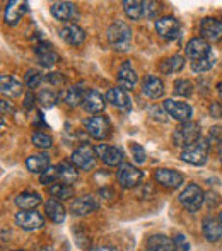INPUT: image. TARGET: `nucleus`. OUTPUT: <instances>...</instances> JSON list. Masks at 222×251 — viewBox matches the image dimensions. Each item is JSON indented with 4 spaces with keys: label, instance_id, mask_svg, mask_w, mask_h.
<instances>
[{
    "label": "nucleus",
    "instance_id": "obj_29",
    "mask_svg": "<svg viewBox=\"0 0 222 251\" xmlns=\"http://www.w3.org/2000/svg\"><path fill=\"white\" fill-rule=\"evenodd\" d=\"M45 212H47V217L55 224H62L65 221V208L58 200H48L45 203Z\"/></svg>",
    "mask_w": 222,
    "mask_h": 251
},
{
    "label": "nucleus",
    "instance_id": "obj_14",
    "mask_svg": "<svg viewBox=\"0 0 222 251\" xmlns=\"http://www.w3.org/2000/svg\"><path fill=\"white\" fill-rule=\"evenodd\" d=\"M98 207H99V203H98V200L93 195H84L70 203V212L74 215H80L82 217V215H87L91 212L98 210Z\"/></svg>",
    "mask_w": 222,
    "mask_h": 251
},
{
    "label": "nucleus",
    "instance_id": "obj_33",
    "mask_svg": "<svg viewBox=\"0 0 222 251\" xmlns=\"http://www.w3.org/2000/svg\"><path fill=\"white\" fill-rule=\"evenodd\" d=\"M123 9H125V14L132 21H139L144 17V7L142 2H139V0H125L123 2Z\"/></svg>",
    "mask_w": 222,
    "mask_h": 251
},
{
    "label": "nucleus",
    "instance_id": "obj_19",
    "mask_svg": "<svg viewBox=\"0 0 222 251\" xmlns=\"http://www.w3.org/2000/svg\"><path fill=\"white\" fill-rule=\"evenodd\" d=\"M142 93H144V96L150 98V100H159L164 94L163 80L156 75H147L142 82Z\"/></svg>",
    "mask_w": 222,
    "mask_h": 251
},
{
    "label": "nucleus",
    "instance_id": "obj_35",
    "mask_svg": "<svg viewBox=\"0 0 222 251\" xmlns=\"http://www.w3.org/2000/svg\"><path fill=\"white\" fill-rule=\"evenodd\" d=\"M56 93L51 89H41L40 94H38V102H40L43 108H51V106H55L56 102Z\"/></svg>",
    "mask_w": 222,
    "mask_h": 251
},
{
    "label": "nucleus",
    "instance_id": "obj_26",
    "mask_svg": "<svg viewBox=\"0 0 222 251\" xmlns=\"http://www.w3.org/2000/svg\"><path fill=\"white\" fill-rule=\"evenodd\" d=\"M50 10L51 16L58 21H69L77 16V9L72 2H55Z\"/></svg>",
    "mask_w": 222,
    "mask_h": 251
},
{
    "label": "nucleus",
    "instance_id": "obj_9",
    "mask_svg": "<svg viewBox=\"0 0 222 251\" xmlns=\"http://www.w3.org/2000/svg\"><path fill=\"white\" fill-rule=\"evenodd\" d=\"M200 33L205 41L217 43L222 40V21L214 19V17H205L200 24Z\"/></svg>",
    "mask_w": 222,
    "mask_h": 251
},
{
    "label": "nucleus",
    "instance_id": "obj_42",
    "mask_svg": "<svg viewBox=\"0 0 222 251\" xmlns=\"http://www.w3.org/2000/svg\"><path fill=\"white\" fill-rule=\"evenodd\" d=\"M130 151H132L133 161H135L137 164H144V162H146V152H144V147H140L139 144L132 142V146H130Z\"/></svg>",
    "mask_w": 222,
    "mask_h": 251
},
{
    "label": "nucleus",
    "instance_id": "obj_34",
    "mask_svg": "<svg viewBox=\"0 0 222 251\" xmlns=\"http://www.w3.org/2000/svg\"><path fill=\"white\" fill-rule=\"evenodd\" d=\"M48 192H50V195L53 197V199H70V197L74 195V190L70 188V185H65V183L58 181L55 183V185H51L50 188H48Z\"/></svg>",
    "mask_w": 222,
    "mask_h": 251
},
{
    "label": "nucleus",
    "instance_id": "obj_49",
    "mask_svg": "<svg viewBox=\"0 0 222 251\" xmlns=\"http://www.w3.org/2000/svg\"><path fill=\"white\" fill-rule=\"evenodd\" d=\"M2 113H5V111H12V106L10 104H7V101H2Z\"/></svg>",
    "mask_w": 222,
    "mask_h": 251
},
{
    "label": "nucleus",
    "instance_id": "obj_1",
    "mask_svg": "<svg viewBox=\"0 0 222 251\" xmlns=\"http://www.w3.org/2000/svg\"><path fill=\"white\" fill-rule=\"evenodd\" d=\"M108 41L115 51H128L132 45V29L125 21H115L108 29Z\"/></svg>",
    "mask_w": 222,
    "mask_h": 251
},
{
    "label": "nucleus",
    "instance_id": "obj_51",
    "mask_svg": "<svg viewBox=\"0 0 222 251\" xmlns=\"http://www.w3.org/2000/svg\"><path fill=\"white\" fill-rule=\"evenodd\" d=\"M219 96H221V100H222V86H219Z\"/></svg>",
    "mask_w": 222,
    "mask_h": 251
},
{
    "label": "nucleus",
    "instance_id": "obj_47",
    "mask_svg": "<svg viewBox=\"0 0 222 251\" xmlns=\"http://www.w3.org/2000/svg\"><path fill=\"white\" fill-rule=\"evenodd\" d=\"M33 100H34V96H33V94H26V100H24V108H26V109H31V108H33Z\"/></svg>",
    "mask_w": 222,
    "mask_h": 251
},
{
    "label": "nucleus",
    "instance_id": "obj_20",
    "mask_svg": "<svg viewBox=\"0 0 222 251\" xmlns=\"http://www.w3.org/2000/svg\"><path fill=\"white\" fill-rule=\"evenodd\" d=\"M118 87H122V89L128 91V89H133L137 84V80H139V77H137V72L132 69V65H130V62H125L122 67H120L118 70Z\"/></svg>",
    "mask_w": 222,
    "mask_h": 251
},
{
    "label": "nucleus",
    "instance_id": "obj_24",
    "mask_svg": "<svg viewBox=\"0 0 222 251\" xmlns=\"http://www.w3.org/2000/svg\"><path fill=\"white\" fill-rule=\"evenodd\" d=\"M144 251H178V248L174 245V239H169L163 234H156L147 239Z\"/></svg>",
    "mask_w": 222,
    "mask_h": 251
},
{
    "label": "nucleus",
    "instance_id": "obj_31",
    "mask_svg": "<svg viewBox=\"0 0 222 251\" xmlns=\"http://www.w3.org/2000/svg\"><path fill=\"white\" fill-rule=\"evenodd\" d=\"M185 67V58L181 55H174L171 58H166L161 62L159 65V70L163 74H174V72H179V70Z\"/></svg>",
    "mask_w": 222,
    "mask_h": 251
},
{
    "label": "nucleus",
    "instance_id": "obj_11",
    "mask_svg": "<svg viewBox=\"0 0 222 251\" xmlns=\"http://www.w3.org/2000/svg\"><path fill=\"white\" fill-rule=\"evenodd\" d=\"M163 108L166 109V113L171 118L178 120V122L185 123L190 122V116H192V108H190L186 102L174 101V100H166L163 104Z\"/></svg>",
    "mask_w": 222,
    "mask_h": 251
},
{
    "label": "nucleus",
    "instance_id": "obj_10",
    "mask_svg": "<svg viewBox=\"0 0 222 251\" xmlns=\"http://www.w3.org/2000/svg\"><path fill=\"white\" fill-rule=\"evenodd\" d=\"M185 51H186V56L192 58L193 62L207 58L209 55H212L209 41H205L203 38H193V40H190L185 47Z\"/></svg>",
    "mask_w": 222,
    "mask_h": 251
},
{
    "label": "nucleus",
    "instance_id": "obj_21",
    "mask_svg": "<svg viewBox=\"0 0 222 251\" xmlns=\"http://www.w3.org/2000/svg\"><path fill=\"white\" fill-rule=\"evenodd\" d=\"M27 12V3L26 2H19V0H10V2H7L5 5V14H3V17H5V23L10 24V26H16L17 21L23 17V14Z\"/></svg>",
    "mask_w": 222,
    "mask_h": 251
},
{
    "label": "nucleus",
    "instance_id": "obj_6",
    "mask_svg": "<svg viewBox=\"0 0 222 251\" xmlns=\"http://www.w3.org/2000/svg\"><path fill=\"white\" fill-rule=\"evenodd\" d=\"M84 128L89 133L93 139L96 140H104L108 135H110V120L106 116H93V118H87L84 122Z\"/></svg>",
    "mask_w": 222,
    "mask_h": 251
},
{
    "label": "nucleus",
    "instance_id": "obj_8",
    "mask_svg": "<svg viewBox=\"0 0 222 251\" xmlns=\"http://www.w3.org/2000/svg\"><path fill=\"white\" fill-rule=\"evenodd\" d=\"M116 178H118V183L123 186V188H133V186H137L140 181H142L144 173L132 164H122L118 169Z\"/></svg>",
    "mask_w": 222,
    "mask_h": 251
},
{
    "label": "nucleus",
    "instance_id": "obj_37",
    "mask_svg": "<svg viewBox=\"0 0 222 251\" xmlns=\"http://www.w3.org/2000/svg\"><path fill=\"white\" fill-rule=\"evenodd\" d=\"M193 93V84L186 79H179L174 82V94L176 96H183V98H188L190 94Z\"/></svg>",
    "mask_w": 222,
    "mask_h": 251
},
{
    "label": "nucleus",
    "instance_id": "obj_7",
    "mask_svg": "<svg viewBox=\"0 0 222 251\" xmlns=\"http://www.w3.org/2000/svg\"><path fill=\"white\" fill-rule=\"evenodd\" d=\"M16 224L24 231H38L43 227L45 219L40 212L36 210H21L16 214Z\"/></svg>",
    "mask_w": 222,
    "mask_h": 251
},
{
    "label": "nucleus",
    "instance_id": "obj_12",
    "mask_svg": "<svg viewBox=\"0 0 222 251\" xmlns=\"http://www.w3.org/2000/svg\"><path fill=\"white\" fill-rule=\"evenodd\" d=\"M156 31L164 40H174L179 34V23L171 16H164L156 21Z\"/></svg>",
    "mask_w": 222,
    "mask_h": 251
},
{
    "label": "nucleus",
    "instance_id": "obj_15",
    "mask_svg": "<svg viewBox=\"0 0 222 251\" xmlns=\"http://www.w3.org/2000/svg\"><path fill=\"white\" fill-rule=\"evenodd\" d=\"M60 36H62V40L65 41V43L72 45V47H79V45H82L84 40H86V31L80 26H77V24L70 23V24H67L65 27H62Z\"/></svg>",
    "mask_w": 222,
    "mask_h": 251
},
{
    "label": "nucleus",
    "instance_id": "obj_38",
    "mask_svg": "<svg viewBox=\"0 0 222 251\" xmlns=\"http://www.w3.org/2000/svg\"><path fill=\"white\" fill-rule=\"evenodd\" d=\"M214 63H216V58H214V55H209L207 58L192 62V70H193V72H207V70L212 69Z\"/></svg>",
    "mask_w": 222,
    "mask_h": 251
},
{
    "label": "nucleus",
    "instance_id": "obj_46",
    "mask_svg": "<svg viewBox=\"0 0 222 251\" xmlns=\"http://www.w3.org/2000/svg\"><path fill=\"white\" fill-rule=\"evenodd\" d=\"M210 115L214 118H221L222 116V102H212L210 104Z\"/></svg>",
    "mask_w": 222,
    "mask_h": 251
},
{
    "label": "nucleus",
    "instance_id": "obj_13",
    "mask_svg": "<svg viewBox=\"0 0 222 251\" xmlns=\"http://www.w3.org/2000/svg\"><path fill=\"white\" fill-rule=\"evenodd\" d=\"M154 178L159 185L166 186V188H178L179 185H183V175L174 169H166V168H161L156 169L154 173Z\"/></svg>",
    "mask_w": 222,
    "mask_h": 251
},
{
    "label": "nucleus",
    "instance_id": "obj_2",
    "mask_svg": "<svg viewBox=\"0 0 222 251\" xmlns=\"http://www.w3.org/2000/svg\"><path fill=\"white\" fill-rule=\"evenodd\" d=\"M207 154H209V144L207 140L198 139L197 142L186 146L181 152V159L188 164L203 166L207 162Z\"/></svg>",
    "mask_w": 222,
    "mask_h": 251
},
{
    "label": "nucleus",
    "instance_id": "obj_5",
    "mask_svg": "<svg viewBox=\"0 0 222 251\" xmlns=\"http://www.w3.org/2000/svg\"><path fill=\"white\" fill-rule=\"evenodd\" d=\"M70 161H72V164L75 166V168L89 171V169L94 168V162H96V149H93L91 146L84 144V146L77 147V149L72 152Z\"/></svg>",
    "mask_w": 222,
    "mask_h": 251
},
{
    "label": "nucleus",
    "instance_id": "obj_23",
    "mask_svg": "<svg viewBox=\"0 0 222 251\" xmlns=\"http://www.w3.org/2000/svg\"><path fill=\"white\" fill-rule=\"evenodd\" d=\"M0 91H2V94L7 98H17L23 94V84L14 75L3 74V75L0 77Z\"/></svg>",
    "mask_w": 222,
    "mask_h": 251
},
{
    "label": "nucleus",
    "instance_id": "obj_3",
    "mask_svg": "<svg viewBox=\"0 0 222 251\" xmlns=\"http://www.w3.org/2000/svg\"><path fill=\"white\" fill-rule=\"evenodd\" d=\"M200 139V126L195 122H185L174 130L173 133V142L179 147H186L190 144L197 142Z\"/></svg>",
    "mask_w": 222,
    "mask_h": 251
},
{
    "label": "nucleus",
    "instance_id": "obj_30",
    "mask_svg": "<svg viewBox=\"0 0 222 251\" xmlns=\"http://www.w3.org/2000/svg\"><path fill=\"white\" fill-rule=\"evenodd\" d=\"M58 176H60V181L65 183V185H70V183H74L77 179V176H79V173H77V168L72 164V162H60L58 166Z\"/></svg>",
    "mask_w": 222,
    "mask_h": 251
},
{
    "label": "nucleus",
    "instance_id": "obj_28",
    "mask_svg": "<svg viewBox=\"0 0 222 251\" xmlns=\"http://www.w3.org/2000/svg\"><path fill=\"white\" fill-rule=\"evenodd\" d=\"M26 166L31 173H40V175H43V173L50 168V157H48V154H33L27 157Z\"/></svg>",
    "mask_w": 222,
    "mask_h": 251
},
{
    "label": "nucleus",
    "instance_id": "obj_40",
    "mask_svg": "<svg viewBox=\"0 0 222 251\" xmlns=\"http://www.w3.org/2000/svg\"><path fill=\"white\" fill-rule=\"evenodd\" d=\"M58 179H60L58 168H55V166H50V168L40 176V181L43 183V185H50V186L55 185V183H58Z\"/></svg>",
    "mask_w": 222,
    "mask_h": 251
},
{
    "label": "nucleus",
    "instance_id": "obj_4",
    "mask_svg": "<svg viewBox=\"0 0 222 251\" xmlns=\"http://www.w3.org/2000/svg\"><path fill=\"white\" fill-rule=\"evenodd\" d=\"M179 201H181V205L188 212H198V208L205 201V193L202 192V188L198 185H193L192 183V185L185 186V190L179 195Z\"/></svg>",
    "mask_w": 222,
    "mask_h": 251
},
{
    "label": "nucleus",
    "instance_id": "obj_17",
    "mask_svg": "<svg viewBox=\"0 0 222 251\" xmlns=\"http://www.w3.org/2000/svg\"><path fill=\"white\" fill-rule=\"evenodd\" d=\"M96 152L99 154V157L103 159L104 164L108 166H122L123 162V152L118 147L106 146V144H99L96 147Z\"/></svg>",
    "mask_w": 222,
    "mask_h": 251
},
{
    "label": "nucleus",
    "instance_id": "obj_44",
    "mask_svg": "<svg viewBox=\"0 0 222 251\" xmlns=\"http://www.w3.org/2000/svg\"><path fill=\"white\" fill-rule=\"evenodd\" d=\"M47 80H50L51 84H56V86H62L63 82H65V79H63V75L62 74H58V72H53V74H48L47 77H45Z\"/></svg>",
    "mask_w": 222,
    "mask_h": 251
},
{
    "label": "nucleus",
    "instance_id": "obj_18",
    "mask_svg": "<svg viewBox=\"0 0 222 251\" xmlns=\"http://www.w3.org/2000/svg\"><path fill=\"white\" fill-rule=\"evenodd\" d=\"M106 101L111 102L115 108L123 109V111L132 108V100H130L128 91L122 89V87H111L106 93Z\"/></svg>",
    "mask_w": 222,
    "mask_h": 251
},
{
    "label": "nucleus",
    "instance_id": "obj_41",
    "mask_svg": "<svg viewBox=\"0 0 222 251\" xmlns=\"http://www.w3.org/2000/svg\"><path fill=\"white\" fill-rule=\"evenodd\" d=\"M41 80H43V75H41V74L38 72V70H34V69L27 70V74H26V84H27V87H29V89H36V87L41 84Z\"/></svg>",
    "mask_w": 222,
    "mask_h": 251
},
{
    "label": "nucleus",
    "instance_id": "obj_52",
    "mask_svg": "<svg viewBox=\"0 0 222 251\" xmlns=\"http://www.w3.org/2000/svg\"><path fill=\"white\" fill-rule=\"evenodd\" d=\"M219 222H221V226H222V212L219 214Z\"/></svg>",
    "mask_w": 222,
    "mask_h": 251
},
{
    "label": "nucleus",
    "instance_id": "obj_48",
    "mask_svg": "<svg viewBox=\"0 0 222 251\" xmlns=\"http://www.w3.org/2000/svg\"><path fill=\"white\" fill-rule=\"evenodd\" d=\"M91 251H116V248H113V246H96Z\"/></svg>",
    "mask_w": 222,
    "mask_h": 251
},
{
    "label": "nucleus",
    "instance_id": "obj_25",
    "mask_svg": "<svg viewBox=\"0 0 222 251\" xmlns=\"http://www.w3.org/2000/svg\"><path fill=\"white\" fill-rule=\"evenodd\" d=\"M104 98L101 96L98 91L94 89H87L86 91V96H84V108H86L87 113H93V115H96V113H101L104 109Z\"/></svg>",
    "mask_w": 222,
    "mask_h": 251
},
{
    "label": "nucleus",
    "instance_id": "obj_32",
    "mask_svg": "<svg viewBox=\"0 0 222 251\" xmlns=\"http://www.w3.org/2000/svg\"><path fill=\"white\" fill-rule=\"evenodd\" d=\"M84 96H86V93L82 89H79V87H69L65 91V94H63V101L70 108H77V106L84 104Z\"/></svg>",
    "mask_w": 222,
    "mask_h": 251
},
{
    "label": "nucleus",
    "instance_id": "obj_45",
    "mask_svg": "<svg viewBox=\"0 0 222 251\" xmlns=\"http://www.w3.org/2000/svg\"><path fill=\"white\" fill-rule=\"evenodd\" d=\"M174 245L178 251H188V243H186V238L183 234H178L174 239Z\"/></svg>",
    "mask_w": 222,
    "mask_h": 251
},
{
    "label": "nucleus",
    "instance_id": "obj_36",
    "mask_svg": "<svg viewBox=\"0 0 222 251\" xmlns=\"http://www.w3.org/2000/svg\"><path fill=\"white\" fill-rule=\"evenodd\" d=\"M31 142H33L34 147H38V149H50L53 140H51V137L47 135V133L36 132V133H33V137H31Z\"/></svg>",
    "mask_w": 222,
    "mask_h": 251
},
{
    "label": "nucleus",
    "instance_id": "obj_50",
    "mask_svg": "<svg viewBox=\"0 0 222 251\" xmlns=\"http://www.w3.org/2000/svg\"><path fill=\"white\" fill-rule=\"evenodd\" d=\"M219 157H221V162H222V139H221V146H219Z\"/></svg>",
    "mask_w": 222,
    "mask_h": 251
},
{
    "label": "nucleus",
    "instance_id": "obj_43",
    "mask_svg": "<svg viewBox=\"0 0 222 251\" xmlns=\"http://www.w3.org/2000/svg\"><path fill=\"white\" fill-rule=\"evenodd\" d=\"M203 203H205L209 208H216L217 205L221 203V195H219V193H216V192H212V190H210V192L205 193V201H203Z\"/></svg>",
    "mask_w": 222,
    "mask_h": 251
},
{
    "label": "nucleus",
    "instance_id": "obj_39",
    "mask_svg": "<svg viewBox=\"0 0 222 251\" xmlns=\"http://www.w3.org/2000/svg\"><path fill=\"white\" fill-rule=\"evenodd\" d=\"M142 7H144V17L146 19H156L161 12V5L157 2L146 0V2H142Z\"/></svg>",
    "mask_w": 222,
    "mask_h": 251
},
{
    "label": "nucleus",
    "instance_id": "obj_53",
    "mask_svg": "<svg viewBox=\"0 0 222 251\" xmlns=\"http://www.w3.org/2000/svg\"><path fill=\"white\" fill-rule=\"evenodd\" d=\"M16 251H26V250H16Z\"/></svg>",
    "mask_w": 222,
    "mask_h": 251
},
{
    "label": "nucleus",
    "instance_id": "obj_16",
    "mask_svg": "<svg viewBox=\"0 0 222 251\" xmlns=\"http://www.w3.org/2000/svg\"><path fill=\"white\" fill-rule=\"evenodd\" d=\"M34 53H36V58L40 62V65L43 67H53L58 62V53L51 48L50 43L47 41H41L34 47Z\"/></svg>",
    "mask_w": 222,
    "mask_h": 251
},
{
    "label": "nucleus",
    "instance_id": "obj_22",
    "mask_svg": "<svg viewBox=\"0 0 222 251\" xmlns=\"http://www.w3.org/2000/svg\"><path fill=\"white\" fill-rule=\"evenodd\" d=\"M202 229H203V236L207 238V241L217 243L222 238V226H221L219 219L212 217V215H207V217L203 219Z\"/></svg>",
    "mask_w": 222,
    "mask_h": 251
},
{
    "label": "nucleus",
    "instance_id": "obj_27",
    "mask_svg": "<svg viewBox=\"0 0 222 251\" xmlns=\"http://www.w3.org/2000/svg\"><path fill=\"white\" fill-rule=\"evenodd\" d=\"M41 203V195L36 192H23L16 197V205L21 210H34Z\"/></svg>",
    "mask_w": 222,
    "mask_h": 251
}]
</instances>
